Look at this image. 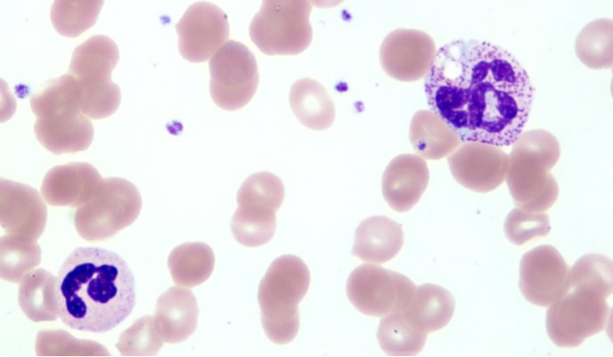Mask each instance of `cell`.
<instances>
[{"label":"cell","instance_id":"obj_22","mask_svg":"<svg viewBox=\"0 0 613 357\" xmlns=\"http://www.w3.org/2000/svg\"><path fill=\"white\" fill-rule=\"evenodd\" d=\"M409 140L418 156L437 160L448 157L462 143L458 135L433 111L414 113L409 126Z\"/></svg>","mask_w":613,"mask_h":357},{"label":"cell","instance_id":"obj_3","mask_svg":"<svg viewBox=\"0 0 613 357\" xmlns=\"http://www.w3.org/2000/svg\"><path fill=\"white\" fill-rule=\"evenodd\" d=\"M37 117L34 132L38 142L53 154L86 150L94 138V126L83 112L79 88L69 75L49 81L30 99Z\"/></svg>","mask_w":613,"mask_h":357},{"label":"cell","instance_id":"obj_26","mask_svg":"<svg viewBox=\"0 0 613 357\" xmlns=\"http://www.w3.org/2000/svg\"><path fill=\"white\" fill-rule=\"evenodd\" d=\"M579 61L593 69H610L613 64V20L597 19L585 25L575 44Z\"/></svg>","mask_w":613,"mask_h":357},{"label":"cell","instance_id":"obj_7","mask_svg":"<svg viewBox=\"0 0 613 357\" xmlns=\"http://www.w3.org/2000/svg\"><path fill=\"white\" fill-rule=\"evenodd\" d=\"M613 290L581 282H568L566 293L548 306L545 326L559 347L580 345L602 331L610 316L607 299Z\"/></svg>","mask_w":613,"mask_h":357},{"label":"cell","instance_id":"obj_24","mask_svg":"<svg viewBox=\"0 0 613 357\" xmlns=\"http://www.w3.org/2000/svg\"><path fill=\"white\" fill-rule=\"evenodd\" d=\"M18 302L34 322L53 321L59 317L57 278L45 269H35L20 282Z\"/></svg>","mask_w":613,"mask_h":357},{"label":"cell","instance_id":"obj_29","mask_svg":"<svg viewBox=\"0 0 613 357\" xmlns=\"http://www.w3.org/2000/svg\"><path fill=\"white\" fill-rule=\"evenodd\" d=\"M41 262V248L37 242L12 235L0 239V276L18 283Z\"/></svg>","mask_w":613,"mask_h":357},{"label":"cell","instance_id":"obj_2","mask_svg":"<svg viewBox=\"0 0 613 357\" xmlns=\"http://www.w3.org/2000/svg\"><path fill=\"white\" fill-rule=\"evenodd\" d=\"M59 317L69 328L104 333L134 309V275L117 253L80 247L63 262L57 277Z\"/></svg>","mask_w":613,"mask_h":357},{"label":"cell","instance_id":"obj_11","mask_svg":"<svg viewBox=\"0 0 613 357\" xmlns=\"http://www.w3.org/2000/svg\"><path fill=\"white\" fill-rule=\"evenodd\" d=\"M209 91L214 102L225 110L241 109L258 85L256 58L243 44L229 40L210 58Z\"/></svg>","mask_w":613,"mask_h":357},{"label":"cell","instance_id":"obj_6","mask_svg":"<svg viewBox=\"0 0 613 357\" xmlns=\"http://www.w3.org/2000/svg\"><path fill=\"white\" fill-rule=\"evenodd\" d=\"M119 58L116 43L102 35L91 37L73 52L68 74L78 85L81 109L89 118H108L120 104V90L111 80Z\"/></svg>","mask_w":613,"mask_h":357},{"label":"cell","instance_id":"obj_33","mask_svg":"<svg viewBox=\"0 0 613 357\" xmlns=\"http://www.w3.org/2000/svg\"><path fill=\"white\" fill-rule=\"evenodd\" d=\"M36 350L37 355H110L96 342L76 339L62 330L40 331Z\"/></svg>","mask_w":613,"mask_h":357},{"label":"cell","instance_id":"obj_21","mask_svg":"<svg viewBox=\"0 0 613 357\" xmlns=\"http://www.w3.org/2000/svg\"><path fill=\"white\" fill-rule=\"evenodd\" d=\"M454 309L455 301L449 290L426 283L416 287L401 314L415 329L428 335L446 326L453 318Z\"/></svg>","mask_w":613,"mask_h":357},{"label":"cell","instance_id":"obj_34","mask_svg":"<svg viewBox=\"0 0 613 357\" xmlns=\"http://www.w3.org/2000/svg\"><path fill=\"white\" fill-rule=\"evenodd\" d=\"M503 230L506 238L514 245L546 236L551 230L549 216L544 212H531L516 207L507 215Z\"/></svg>","mask_w":613,"mask_h":357},{"label":"cell","instance_id":"obj_5","mask_svg":"<svg viewBox=\"0 0 613 357\" xmlns=\"http://www.w3.org/2000/svg\"><path fill=\"white\" fill-rule=\"evenodd\" d=\"M310 284V272L299 257L283 255L260 281L257 300L266 337L277 345L291 342L299 329L298 304Z\"/></svg>","mask_w":613,"mask_h":357},{"label":"cell","instance_id":"obj_13","mask_svg":"<svg viewBox=\"0 0 613 357\" xmlns=\"http://www.w3.org/2000/svg\"><path fill=\"white\" fill-rule=\"evenodd\" d=\"M437 52L436 44L428 33L398 28L383 39L380 61L390 77L402 82H414L427 76Z\"/></svg>","mask_w":613,"mask_h":357},{"label":"cell","instance_id":"obj_18","mask_svg":"<svg viewBox=\"0 0 613 357\" xmlns=\"http://www.w3.org/2000/svg\"><path fill=\"white\" fill-rule=\"evenodd\" d=\"M103 178L86 162L57 166L45 174L41 195L51 206L79 207L96 193Z\"/></svg>","mask_w":613,"mask_h":357},{"label":"cell","instance_id":"obj_25","mask_svg":"<svg viewBox=\"0 0 613 357\" xmlns=\"http://www.w3.org/2000/svg\"><path fill=\"white\" fill-rule=\"evenodd\" d=\"M215 265V256L202 242H187L169 254L168 266L173 281L183 288H193L206 281Z\"/></svg>","mask_w":613,"mask_h":357},{"label":"cell","instance_id":"obj_17","mask_svg":"<svg viewBox=\"0 0 613 357\" xmlns=\"http://www.w3.org/2000/svg\"><path fill=\"white\" fill-rule=\"evenodd\" d=\"M429 180V171L424 158L417 154L398 155L383 172V198L392 209L406 212L418 203Z\"/></svg>","mask_w":613,"mask_h":357},{"label":"cell","instance_id":"obj_9","mask_svg":"<svg viewBox=\"0 0 613 357\" xmlns=\"http://www.w3.org/2000/svg\"><path fill=\"white\" fill-rule=\"evenodd\" d=\"M307 1H264L249 25V37L268 55H293L311 44L313 30Z\"/></svg>","mask_w":613,"mask_h":357},{"label":"cell","instance_id":"obj_32","mask_svg":"<svg viewBox=\"0 0 613 357\" xmlns=\"http://www.w3.org/2000/svg\"><path fill=\"white\" fill-rule=\"evenodd\" d=\"M153 317L143 316L124 330L116 345L123 356H154L163 345Z\"/></svg>","mask_w":613,"mask_h":357},{"label":"cell","instance_id":"obj_14","mask_svg":"<svg viewBox=\"0 0 613 357\" xmlns=\"http://www.w3.org/2000/svg\"><path fill=\"white\" fill-rule=\"evenodd\" d=\"M176 28L180 53L192 62L207 61L229 37V23L225 12L208 2H198L190 5Z\"/></svg>","mask_w":613,"mask_h":357},{"label":"cell","instance_id":"obj_23","mask_svg":"<svg viewBox=\"0 0 613 357\" xmlns=\"http://www.w3.org/2000/svg\"><path fill=\"white\" fill-rule=\"evenodd\" d=\"M289 101L298 120L309 129L323 131L334 122V102L326 89L315 79L297 80L290 88Z\"/></svg>","mask_w":613,"mask_h":357},{"label":"cell","instance_id":"obj_19","mask_svg":"<svg viewBox=\"0 0 613 357\" xmlns=\"http://www.w3.org/2000/svg\"><path fill=\"white\" fill-rule=\"evenodd\" d=\"M199 309L192 292L172 287L158 299L154 313L155 327L165 343L177 344L193 334Z\"/></svg>","mask_w":613,"mask_h":357},{"label":"cell","instance_id":"obj_1","mask_svg":"<svg viewBox=\"0 0 613 357\" xmlns=\"http://www.w3.org/2000/svg\"><path fill=\"white\" fill-rule=\"evenodd\" d=\"M430 110L463 142L514 143L528 119L534 87L514 55L501 46L460 39L441 46L428 72Z\"/></svg>","mask_w":613,"mask_h":357},{"label":"cell","instance_id":"obj_10","mask_svg":"<svg viewBox=\"0 0 613 357\" xmlns=\"http://www.w3.org/2000/svg\"><path fill=\"white\" fill-rule=\"evenodd\" d=\"M416 285L406 276L374 264H364L348 276L346 290L350 303L368 316L403 313Z\"/></svg>","mask_w":613,"mask_h":357},{"label":"cell","instance_id":"obj_16","mask_svg":"<svg viewBox=\"0 0 613 357\" xmlns=\"http://www.w3.org/2000/svg\"><path fill=\"white\" fill-rule=\"evenodd\" d=\"M47 220L39 193L29 185L0 180V223L9 235L37 242Z\"/></svg>","mask_w":613,"mask_h":357},{"label":"cell","instance_id":"obj_31","mask_svg":"<svg viewBox=\"0 0 613 357\" xmlns=\"http://www.w3.org/2000/svg\"><path fill=\"white\" fill-rule=\"evenodd\" d=\"M284 199L281 179L269 172H259L248 177L237 193L239 205L264 206L277 211Z\"/></svg>","mask_w":613,"mask_h":357},{"label":"cell","instance_id":"obj_28","mask_svg":"<svg viewBox=\"0 0 613 357\" xmlns=\"http://www.w3.org/2000/svg\"><path fill=\"white\" fill-rule=\"evenodd\" d=\"M377 338L387 355L413 356L423 349L427 334L411 326L403 314L388 313L380 322Z\"/></svg>","mask_w":613,"mask_h":357},{"label":"cell","instance_id":"obj_30","mask_svg":"<svg viewBox=\"0 0 613 357\" xmlns=\"http://www.w3.org/2000/svg\"><path fill=\"white\" fill-rule=\"evenodd\" d=\"M103 1H54L51 8L53 26L61 35L76 37L96 21Z\"/></svg>","mask_w":613,"mask_h":357},{"label":"cell","instance_id":"obj_15","mask_svg":"<svg viewBox=\"0 0 613 357\" xmlns=\"http://www.w3.org/2000/svg\"><path fill=\"white\" fill-rule=\"evenodd\" d=\"M447 163L458 183L472 191L486 193L505 181L509 155L499 146L463 142L448 156Z\"/></svg>","mask_w":613,"mask_h":357},{"label":"cell","instance_id":"obj_12","mask_svg":"<svg viewBox=\"0 0 613 357\" xmlns=\"http://www.w3.org/2000/svg\"><path fill=\"white\" fill-rule=\"evenodd\" d=\"M569 267L552 246H538L521 258L519 289L531 304L548 307L568 290Z\"/></svg>","mask_w":613,"mask_h":357},{"label":"cell","instance_id":"obj_20","mask_svg":"<svg viewBox=\"0 0 613 357\" xmlns=\"http://www.w3.org/2000/svg\"><path fill=\"white\" fill-rule=\"evenodd\" d=\"M403 243L400 224L386 216H372L356 228L352 255L365 263L380 264L394 258Z\"/></svg>","mask_w":613,"mask_h":357},{"label":"cell","instance_id":"obj_8","mask_svg":"<svg viewBox=\"0 0 613 357\" xmlns=\"http://www.w3.org/2000/svg\"><path fill=\"white\" fill-rule=\"evenodd\" d=\"M142 209V198L134 183L119 177L102 180L93 198L77 208L74 225L87 241H102L132 224Z\"/></svg>","mask_w":613,"mask_h":357},{"label":"cell","instance_id":"obj_27","mask_svg":"<svg viewBox=\"0 0 613 357\" xmlns=\"http://www.w3.org/2000/svg\"><path fill=\"white\" fill-rule=\"evenodd\" d=\"M276 211L257 205H239L232 218L231 230L241 245L254 247L264 245L274 237Z\"/></svg>","mask_w":613,"mask_h":357},{"label":"cell","instance_id":"obj_4","mask_svg":"<svg viewBox=\"0 0 613 357\" xmlns=\"http://www.w3.org/2000/svg\"><path fill=\"white\" fill-rule=\"evenodd\" d=\"M560 156L557 138L544 129L521 133L509 154L506 183L517 207L545 212L556 202L559 186L551 174Z\"/></svg>","mask_w":613,"mask_h":357}]
</instances>
